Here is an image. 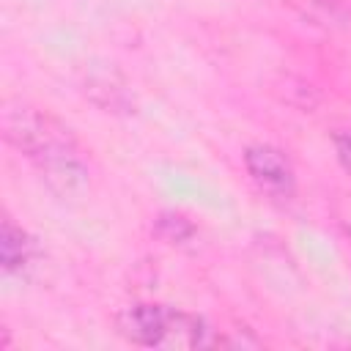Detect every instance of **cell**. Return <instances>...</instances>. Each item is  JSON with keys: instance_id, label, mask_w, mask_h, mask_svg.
<instances>
[{"instance_id": "4", "label": "cell", "mask_w": 351, "mask_h": 351, "mask_svg": "<svg viewBox=\"0 0 351 351\" xmlns=\"http://www.w3.org/2000/svg\"><path fill=\"white\" fill-rule=\"evenodd\" d=\"M85 93L93 104L104 107V112H132L134 99L123 82V77L112 66L90 69L85 77Z\"/></svg>"}, {"instance_id": "6", "label": "cell", "mask_w": 351, "mask_h": 351, "mask_svg": "<svg viewBox=\"0 0 351 351\" xmlns=\"http://www.w3.org/2000/svg\"><path fill=\"white\" fill-rule=\"evenodd\" d=\"M332 143H335V154H337L340 165H343L346 173L351 176V129H340V132H335Z\"/></svg>"}, {"instance_id": "2", "label": "cell", "mask_w": 351, "mask_h": 351, "mask_svg": "<svg viewBox=\"0 0 351 351\" xmlns=\"http://www.w3.org/2000/svg\"><path fill=\"white\" fill-rule=\"evenodd\" d=\"M115 326L121 337L143 348H208L222 343L200 315L151 302L123 307Z\"/></svg>"}, {"instance_id": "5", "label": "cell", "mask_w": 351, "mask_h": 351, "mask_svg": "<svg viewBox=\"0 0 351 351\" xmlns=\"http://www.w3.org/2000/svg\"><path fill=\"white\" fill-rule=\"evenodd\" d=\"M38 258L36 239L11 219H3L0 230V263L5 274H27Z\"/></svg>"}, {"instance_id": "1", "label": "cell", "mask_w": 351, "mask_h": 351, "mask_svg": "<svg viewBox=\"0 0 351 351\" xmlns=\"http://www.w3.org/2000/svg\"><path fill=\"white\" fill-rule=\"evenodd\" d=\"M3 137L14 151H19L30 162L38 178L60 200H77L88 192L90 170L85 151L71 134V129L49 110L33 107L27 101L5 104Z\"/></svg>"}, {"instance_id": "3", "label": "cell", "mask_w": 351, "mask_h": 351, "mask_svg": "<svg viewBox=\"0 0 351 351\" xmlns=\"http://www.w3.org/2000/svg\"><path fill=\"white\" fill-rule=\"evenodd\" d=\"M244 167L255 186L274 200H291L296 189V173L291 159L266 143H255L244 151Z\"/></svg>"}, {"instance_id": "7", "label": "cell", "mask_w": 351, "mask_h": 351, "mask_svg": "<svg viewBox=\"0 0 351 351\" xmlns=\"http://www.w3.org/2000/svg\"><path fill=\"white\" fill-rule=\"evenodd\" d=\"M348 233H351V225H348Z\"/></svg>"}]
</instances>
